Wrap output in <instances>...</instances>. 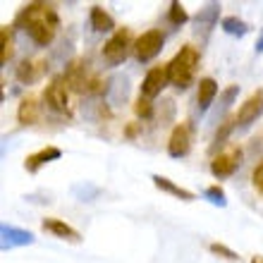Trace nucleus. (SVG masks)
Returning <instances> with one entry per match:
<instances>
[{
  "instance_id": "nucleus-1",
  "label": "nucleus",
  "mask_w": 263,
  "mask_h": 263,
  "mask_svg": "<svg viewBox=\"0 0 263 263\" xmlns=\"http://www.w3.org/2000/svg\"><path fill=\"white\" fill-rule=\"evenodd\" d=\"M12 27L24 29L29 34V39L36 43V46H50L53 39H55L58 29H60V17L53 10V5H46V3H29L17 12Z\"/></svg>"
},
{
  "instance_id": "nucleus-2",
  "label": "nucleus",
  "mask_w": 263,
  "mask_h": 263,
  "mask_svg": "<svg viewBox=\"0 0 263 263\" xmlns=\"http://www.w3.org/2000/svg\"><path fill=\"white\" fill-rule=\"evenodd\" d=\"M201 53L194 46H182L177 53L173 55V60L165 65L167 69V82L173 84L175 89H189V84H194L196 72H199Z\"/></svg>"
},
{
  "instance_id": "nucleus-3",
  "label": "nucleus",
  "mask_w": 263,
  "mask_h": 263,
  "mask_svg": "<svg viewBox=\"0 0 263 263\" xmlns=\"http://www.w3.org/2000/svg\"><path fill=\"white\" fill-rule=\"evenodd\" d=\"M134 48V36H132V29L120 27L115 34L103 43V60L108 65H122L129 55V50Z\"/></svg>"
},
{
  "instance_id": "nucleus-4",
  "label": "nucleus",
  "mask_w": 263,
  "mask_h": 263,
  "mask_svg": "<svg viewBox=\"0 0 263 263\" xmlns=\"http://www.w3.org/2000/svg\"><path fill=\"white\" fill-rule=\"evenodd\" d=\"M242 158H244V151L242 146H228V148H222L218 156H213L211 160V175L218 177V180H225V177H232V175L239 170L242 165Z\"/></svg>"
},
{
  "instance_id": "nucleus-5",
  "label": "nucleus",
  "mask_w": 263,
  "mask_h": 263,
  "mask_svg": "<svg viewBox=\"0 0 263 263\" xmlns=\"http://www.w3.org/2000/svg\"><path fill=\"white\" fill-rule=\"evenodd\" d=\"M163 43H165V34H163L160 29H148V31H144V34L134 41V58H137L141 65L151 63L153 58L163 50Z\"/></svg>"
},
{
  "instance_id": "nucleus-6",
  "label": "nucleus",
  "mask_w": 263,
  "mask_h": 263,
  "mask_svg": "<svg viewBox=\"0 0 263 263\" xmlns=\"http://www.w3.org/2000/svg\"><path fill=\"white\" fill-rule=\"evenodd\" d=\"M86 65H89L86 60H72V63L67 65L63 79L69 91H74V93H86V91H89V84H91V79H93V74L89 72Z\"/></svg>"
},
{
  "instance_id": "nucleus-7",
  "label": "nucleus",
  "mask_w": 263,
  "mask_h": 263,
  "mask_svg": "<svg viewBox=\"0 0 263 263\" xmlns=\"http://www.w3.org/2000/svg\"><path fill=\"white\" fill-rule=\"evenodd\" d=\"M43 101L53 112H67L69 115V89L63 77H55L43 91Z\"/></svg>"
},
{
  "instance_id": "nucleus-8",
  "label": "nucleus",
  "mask_w": 263,
  "mask_h": 263,
  "mask_svg": "<svg viewBox=\"0 0 263 263\" xmlns=\"http://www.w3.org/2000/svg\"><path fill=\"white\" fill-rule=\"evenodd\" d=\"M192 151V125L189 122H180L175 125L167 139V156L170 158H184Z\"/></svg>"
},
{
  "instance_id": "nucleus-9",
  "label": "nucleus",
  "mask_w": 263,
  "mask_h": 263,
  "mask_svg": "<svg viewBox=\"0 0 263 263\" xmlns=\"http://www.w3.org/2000/svg\"><path fill=\"white\" fill-rule=\"evenodd\" d=\"M263 115V89H256L237 110V129H249Z\"/></svg>"
},
{
  "instance_id": "nucleus-10",
  "label": "nucleus",
  "mask_w": 263,
  "mask_h": 263,
  "mask_svg": "<svg viewBox=\"0 0 263 263\" xmlns=\"http://www.w3.org/2000/svg\"><path fill=\"white\" fill-rule=\"evenodd\" d=\"M218 17H220V5L218 3H208L203 10H199V14L194 17V34L201 41H206L211 31L218 27Z\"/></svg>"
},
{
  "instance_id": "nucleus-11",
  "label": "nucleus",
  "mask_w": 263,
  "mask_h": 263,
  "mask_svg": "<svg viewBox=\"0 0 263 263\" xmlns=\"http://www.w3.org/2000/svg\"><path fill=\"white\" fill-rule=\"evenodd\" d=\"M167 69L165 67H151L148 72H146L144 82H141V96L144 98H156L160 93V91L167 86Z\"/></svg>"
},
{
  "instance_id": "nucleus-12",
  "label": "nucleus",
  "mask_w": 263,
  "mask_h": 263,
  "mask_svg": "<svg viewBox=\"0 0 263 263\" xmlns=\"http://www.w3.org/2000/svg\"><path fill=\"white\" fill-rule=\"evenodd\" d=\"M60 156H63V151H60L58 146H46V148H39L36 153H29L27 158H24V170H27V173H31V175H36L43 165H48V163H53V160H60Z\"/></svg>"
},
{
  "instance_id": "nucleus-13",
  "label": "nucleus",
  "mask_w": 263,
  "mask_h": 263,
  "mask_svg": "<svg viewBox=\"0 0 263 263\" xmlns=\"http://www.w3.org/2000/svg\"><path fill=\"white\" fill-rule=\"evenodd\" d=\"M0 235H3V251H10L14 247H27V244H34V235L29 230H20L14 225H3L0 228Z\"/></svg>"
},
{
  "instance_id": "nucleus-14",
  "label": "nucleus",
  "mask_w": 263,
  "mask_h": 263,
  "mask_svg": "<svg viewBox=\"0 0 263 263\" xmlns=\"http://www.w3.org/2000/svg\"><path fill=\"white\" fill-rule=\"evenodd\" d=\"M43 232H50L53 237H58V239H65V242H82V235L77 232L72 225H67L65 220H60V218H46V220L41 222Z\"/></svg>"
},
{
  "instance_id": "nucleus-15",
  "label": "nucleus",
  "mask_w": 263,
  "mask_h": 263,
  "mask_svg": "<svg viewBox=\"0 0 263 263\" xmlns=\"http://www.w3.org/2000/svg\"><path fill=\"white\" fill-rule=\"evenodd\" d=\"M46 72H48V63H43V60H22V63L17 65L14 77H17L22 84H34V82H39Z\"/></svg>"
},
{
  "instance_id": "nucleus-16",
  "label": "nucleus",
  "mask_w": 263,
  "mask_h": 263,
  "mask_svg": "<svg viewBox=\"0 0 263 263\" xmlns=\"http://www.w3.org/2000/svg\"><path fill=\"white\" fill-rule=\"evenodd\" d=\"M215 96H218V82L213 77H203L199 82V91H196V108H199V112H206L211 108V103L215 101Z\"/></svg>"
},
{
  "instance_id": "nucleus-17",
  "label": "nucleus",
  "mask_w": 263,
  "mask_h": 263,
  "mask_svg": "<svg viewBox=\"0 0 263 263\" xmlns=\"http://www.w3.org/2000/svg\"><path fill=\"white\" fill-rule=\"evenodd\" d=\"M89 22H91V27H93V31L96 34H115L118 29H115V20H112L110 14L105 12L101 5H93L91 7V12H89Z\"/></svg>"
},
{
  "instance_id": "nucleus-18",
  "label": "nucleus",
  "mask_w": 263,
  "mask_h": 263,
  "mask_svg": "<svg viewBox=\"0 0 263 263\" xmlns=\"http://www.w3.org/2000/svg\"><path fill=\"white\" fill-rule=\"evenodd\" d=\"M151 180H153V184H156V189H160V192H165V194L175 196V199H180V201H194L196 199L189 189L180 187V184H175L173 180H167V177H163V175H151Z\"/></svg>"
},
{
  "instance_id": "nucleus-19",
  "label": "nucleus",
  "mask_w": 263,
  "mask_h": 263,
  "mask_svg": "<svg viewBox=\"0 0 263 263\" xmlns=\"http://www.w3.org/2000/svg\"><path fill=\"white\" fill-rule=\"evenodd\" d=\"M14 55V34L12 27H3L0 29V65H7Z\"/></svg>"
},
{
  "instance_id": "nucleus-20",
  "label": "nucleus",
  "mask_w": 263,
  "mask_h": 263,
  "mask_svg": "<svg viewBox=\"0 0 263 263\" xmlns=\"http://www.w3.org/2000/svg\"><path fill=\"white\" fill-rule=\"evenodd\" d=\"M17 120H20V125H34L36 120H39V103H36L34 98H24L17 108Z\"/></svg>"
},
{
  "instance_id": "nucleus-21",
  "label": "nucleus",
  "mask_w": 263,
  "mask_h": 263,
  "mask_svg": "<svg viewBox=\"0 0 263 263\" xmlns=\"http://www.w3.org/2000/svg\"><path fill=\"white\" fill-rule=\"evenodd\" d=\"M220 29L230 36H237V39H242V36L249 34V24L242 22L239 17H225V20L220 22Z\"/></svg>"
},
{
  "instance_id": "nucleus-22",
  "label": "nucleus",
  "mask_w": 263,
  "mask_h": 263,
  "mask_svg": "<svg viewBox=\"0 0 263 263\" xmlns=\"http://www.w3.org/2000/svg\"><path fill=\"white\" fill-rule=\"evenodd\" d=\"M235 129H237V115H230V118H225L222 122H218V129H215V137H213V148L225 144V139Z\"/></svg>"
},
{
  "instance_id": "nucleus-23",
  "label": "nucleus",
  "mask_w": 263,
  "mask_h": 263,
  "mask_svg": "<svg viewBox=\"0 0 263 263\" xmlns=\"http://www.w3.org/2000/svg\"><path fill=\"white\" fill-rule=\"evenodd\" d=\"M167 20H170L173 27H184L189 22V14H187V10H184V5L177 3V0H173V3H170V10H167Z\"/></svg>"
},
{
  "instance_id": "nucleus-24",
  "label": "nucleus",
  "mask_w": 263,
  "mask_h": 263,
  "mask_svg": "<svg viewBox=\"0 0 263 263\" xmlns=\"http://www.w3.org/2000/svg\"><path fill=\"white\" fill-rule=\"evenodd\" d=\"M237 93H239V86H228V89L222 91V93H220V112H218V118H215V120H220L222 112L232 108V103H235Z\"/></svg>"
},
{
  "instance_id": "nucleus-25",
  "label": "nucleus",
  "mask_w": 263,
  "mask_h": 263,
  "mask_svg": "<svg viewBox=\"0 0 263 263\" xmlns=\"http://www.w3.org/2000/svg\"><path fill=\"white\" fill-rule=\"evenodd\" d=\"M203 196H206L213 206H220V208H225L228 206V196H225V189L222 187H218V184H213V187H208L206 192H203Z\"/></svg>"
},
{
  "instance_id": "nucleus-26",
  "label": "nucleus",
  "mask_w": 263,
  "mask_h": 263,
  "mask_svg": "<svg viewBox=\"0 0 263 263\" xmlns=\"http://www.w3.org/2000/svg\"><path fill=\"white\" fill-rule=\"evenodd\" d=\"M134 112H137V118H141V120H151L153 118V103L148 98L139 96L137 103H134Z\"/></svg>"
},
{
  "instance_id": "nucleus-27",
  "label": "nucleus",
  "mask_w": 263,
  "mask_h": 263,
  "mask_svg": "<svg viewBox=\"0 0 263 263\" xmlns=\"http://www.w3.org/2000/svg\"><path fill=\"white\" fill-rule=\"evenodd\" d=\"M208 251H211V254H215V256H220V258H228V261H239V254H237V251H232L230 247H225V244H218V242L208 244Z\"/></svg>"
},
{
  "instance_id": "nucleus-28",
  "label": "nucleus",
  "mask_w": 263,
  "mask_h": 263,
  "mask_svg": "<svg viewBox=\"0 0 263 263\" xmlns=\"http://www.w3.org/2000/svg\"><path fill=\"white\" fill-rule=\"evenodd\" d=\"M251 184H254V189L263 196V160L254 167V173H251Z\"/></svg>"
},
{
  "instance_id": "nucleus-29",
  "label": "nucleus",
  "mask_w": 263,
  "mask_h": 263,
  "mask_svg": "<svg viewBox=\"0 0 263 263\" xmlns=\"http://www.w3.org/2000/svg\"><path fill=\"white\" fill-rule=\"evenodd\" d=\"M137 125H129V127H127V129H125V134H127V137H129V139H134V137H137Z\"/></svg>"
},
{
  "instance_id": "nucleus-30",
  "label": "nucleus",
  "mask_w": 263,
  "mask_h": 263,
  "mask_svg": "<svg viewBox=\"0 0 263 263\" xmlns=\"http://www.w3.org/2000/svg\"><path fill=\"white\" fill-rule=\"evenodd\" d=\"M256 53H263V29H261V36H258V41H256Z\"/></svg>"
},
{
  "instance_id": "nucleus-31",
  "label": "nucleus",
  "mask_w": 263,
  "mask_h": 263,
  "mask_svg": "<svg viewBox=\"0 0 263 263\" xmlns=\"http://www.w3.org/2000/svg\"><path fill=\"white\" fill-rule=\"evenodd\" d=\"M249 263H263V256H258V254H256V256H251Z\"/></svg>"
}]
</instances>
